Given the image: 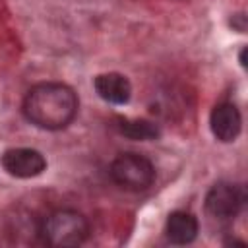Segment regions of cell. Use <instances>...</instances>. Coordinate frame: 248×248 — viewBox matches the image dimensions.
I'll return each instance as SVG.
<instances>
[{
    "instance_id": "52a82bcc",
    "label": "cell",
    "mask_w": 248,
    "mask_h": 248,
    "mask_svg": "<svg viewBox=\"0 0 248 248\" xmlns=\"http://www.w3.org/2000/svg\"><path fill=\"white\" fill-rule=\"evenodd\" d=\"M93 87L97 95L110 105H126L132 97V83L124 74L118 72H105L95 76Z\"/></svg>"
},
{
    "instance_id": "277c9868",
    "label": "cell",
    "mask_w": 248,
    "mask_h": 248,
    "mask_svg": "<svg viewBox=\"0 0 248 248\" xmlns=\"http://www.w3.org/2000/svg\"><path fill=\"white\" fill-rule=\"evenodd\" d=\"M246 202L244 186L236 182H215L205 194V211L217 221H232L238 217Z\"/></svg>"
},
{
    "instance_id": "8992f818",
    "label": "cell",
    "mask_w": 248,
    "mask_h": 248,
    "mask_svg": "<svg viewBox=\"0 0 248 248\" xmlns=\"http://www.w3.org/2000/svg\"><path fill=\"white\" fill-rule=\"evenodd\" d=\"M209 128H211V134L219 141L223 143L234 141L242 128V116H240L238 107L232 101L217 103L209 114Z\"/></svg>"
},
{
    "instance_id": "ba28073f",
    "label": "cell",
    "mask_w": 248,
    "mask_h": 248,
    "mask_svg": "<svg viewBox=\"0 0 248 248\" xmlns=\"http://www.w3.org/2000/svg\"><path fill=\"white\" fill-rule=\"evenodd\" d=\"M198 232H200V223H198L194 213L184 211V209H176L167 217L165 236L169 242L184 246V244L194 242Z\"/></svg>"
},
{
    "instance_id": "7a4b0ae2",
    "label": "cell",
    "mask_w": 248,
    "mask_h": 248,
    "mask_svg": "<svg viewBox=\"0 0 248 248\" xmlns=\"http://www.w3.org/2000/svg\"><path fill=\"white\" fill-rule=\"evenodd\" d=\"M41 240L54 248L79 246L89 236V221L87 217L70 207H60L50 211L39 225Z\"/></svg>"
},
{
    "instance_id": "9c48e42d",
    "label": "cell",
    "mask_w": 248,
    "mask_h": 248,
    "mask_svg": "<svg viewBox=\"0 0 248 248\" xmlns=\"http://www.w3.org/2000/svg\"><path fill=\"white\" fill-rule=\"evenodd\" d=\"M110 126L116 134L128 138V140H134V141H149V140H157L161 136L159 126L145 118L114 116L110 120Z\"/></svg>"
},
{
    "instance_id": "6da1fadb",
    "label": "cell",
    "mask_w": 248,
    "mask_h": 248,
    "mask_svg": "<svg viewBox=\"0 0 248 248\" xmlns=\"http://www.w3.org/2000/svg\"><path fill=\"white\" fill-rule=\"evenodd\" d=\"M79 108L76 91L62 81H41L33 85L21 103L27 122L41 130L58 132L68 128Z\"/></svg>"
},
{
    "instance_id": "3957f363",
    "label": "cell",
    "mask_w": 248,
    "mask_h": 248,
    "mask_svg": "<svg viewBox=\"0 0 248 248\" xmlns=\"http://www.w3.org/2000/svg\"><path fill=\"white\" fill-rule=\"evenodd\" d=\"M108 174L112 182L126 192H143L155 182L153 163L145 155L134 151L118 153L108 167Z\"/></svg>"
},
{
    "instance_id": "5b68a950",
    "label": "cell",
    "mask_w": 248,
    "mask_h": 248,
    "mask_svg": "<svg viewBox=\"0 0 248 248\" xmlns=\"http://www.w3.org/2000/svg\"><path fill=\"white\" fill-rule=\"evenodd\" d=\"M0 167L14 178H35L46 170V159L33 147H10L0 155Z\"/></svg>"
}]
</instances>
